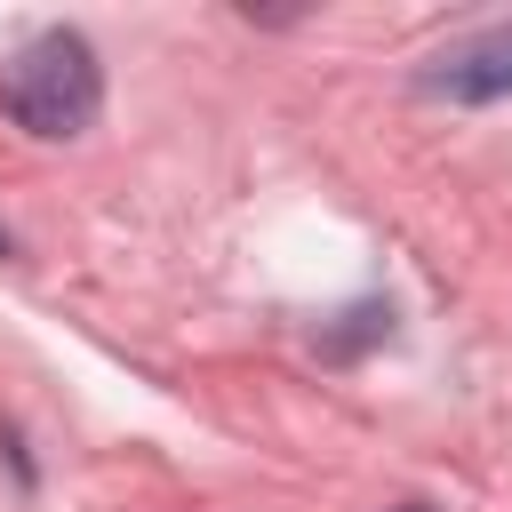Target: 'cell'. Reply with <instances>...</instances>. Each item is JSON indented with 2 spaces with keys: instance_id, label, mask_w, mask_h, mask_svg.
<instances>
[{
  "instance_id": "cell-1",
  "label": "cell",
  "mask_w": 512,
  "mask_h": 512,
  "mask_svg": "<svg viewBox=\"0 0 512 512\" xmlns=\"http://www.w3.org/2000/svg\"><path fill=\"white\" fill-rule=\"evenodd\" d=\"M96 104H104L96 48H88L80 32H64V24H56V32H32V40L0 64V112H8L24 136H40V144L88 136Z\"/></svg>"
},
{
  "instance_id": "cell-2",
  "label": "cell",
  "mask_w": 512,
  "mask_h": 512,
  "mask_svg": "<svg viewBox=\"0 0 512 512\" xmlns=\"http://www.w3.org/2000/svg\"><path fill=\"white\" fill-rule=\"evenodd\" d=\"M424 96H448V104H496L512 96V24H488L456 48H440L424 72H416Z\"/></svg>"
},
{
  "instance_id": "cell-3",
  "label": "cell",
  "mask_w": 512,
  "mask_h": 512,
  "mask_svg": "<svg viewBox=\"0 0 512 512\" xmlns=\"http://www.w3.org/2000/svg\"><path fill=\"white\" fill-rule=\"evenodd\" d=\"M392 512H432V504H392Z\"/></svg>"
}]
</instances>
